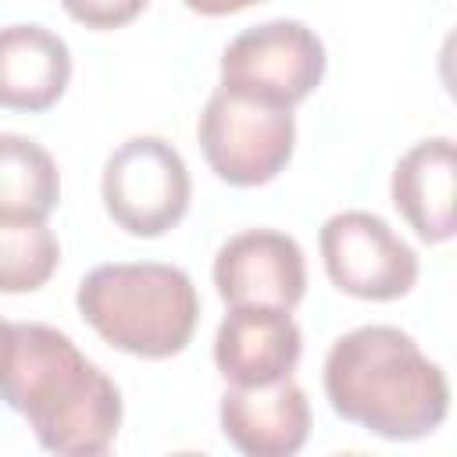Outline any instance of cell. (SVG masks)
<instances>
[{"instance_id": "cell-6", "label": "cell", "mask_w": 457, "mask_h": 457, "mask_svg": "<svg viewBox=\"0 0 457 457\" xmlns=\"http://www.w3.org/2000/svg\"><path fill=\"white\" fill-rule=\"evenodd\" d=\"M104 207L129 236H164L189 207V171L182 154L161 136L125 139L104 164Z\"/></svg>"}, {"instance_id": "cell-9", "label": "cell", "mask_w": 457, "mask_h": 457, "mask_svg": "<svg viewBox=\"0 0 457 457\" xmlns=\"http://www.w3.org/2000/svg\"><path fill=\"white\" fill-rule=\"evenodd\" d=\"M218 418L225 439L246 457H289L311 432V403L293 375L271 386L225 389Z\"/></svg>"}, {"instance_id": "cell-13", "label": "cell", "mask_w": 457, "mask_h": 457, "mask_svg": "<svg viewBox=\"0 0 457 457\" xmlns=\"http://www.w3.org/2000/svg\"><path fill=\"white\" fill-rule=\"evenodd\" d=\"M61 200L54 157L29 136L0 132V218H46Z\"/></svg>"}, {"instance_id": "cell-10", "label": "cell", "mask_w": 457, "mask_h": 457, "mask_svg": "<svg viewBox=\"0 0 457 457\" xmlns=\"http://www.w3.org/2000/svg\"><path fill=\"white\" fill-rule=\"evenodd\" d=\"M303 336L289 311L232 307L214 336V364L232 386H271L293 375Z\"/></svg>"}, {"instance_id": "cell-3", "label": "cell", "mask_w": 457, "mask_h": 457, "mask_svg": "<svg viewBox=\"0 0 457 457\" xmlns=\"http://www.w3.org/2000/svg\"><path fill=\"white\" fill-rule=\"evenodd\" d=\"M75 303L100 339L146 361L186 350L200 318L193 278L157 261L93 268L79 282Z\"/></svg>"}, {"instance_id": "cell-7", "label": "cell", "mask_w": 457, "mask_h": 457, "mask_svg": "<svg viewBox=\"0 0 457 457\" xmlns=\"http://www.w3.org/2000/svg\"><path fill=\"white\" fill-rule=\"evenodd\" d=\"M318 243L328 278L350 296L400 300L418 282V253L371 211L332 214Z\"/></svg>"}, {"instance_id": "cell-8", "label": "cell", "mask_w": 457, "mask_h": 457, "mask_svg": "<svg viewBox=\"0 0 457 457\" xmlns=\"http://www.w3.org/2000/svg\"><path fill=\"white\" fill-rule=\"evenodd\" d=\"M214 286L228 307L293 311L307 289L303 250L275 228H246L221 243L214 257Z\"/></svg>"}, {"instance_id": "cell-14", "label": "cell", "mask_w": 457, "mask_h": 457, "mask_svg": "<svg viewBox=\"0 0 457 457\" xmlns=\"http://www.w3.org/2000/svg\"><path fill=\"white\" fill-rule=\"evenodd\" d=\"M61 261L46 218H0V293L39 289Z\"/></svg>"}, {"instance_id": "cell-17", "label": "cell", "mask_w": 457, "mask_h": 457, "mask_svg": "<svg viewBox=\"0 0 457 457\" xmlns=\"http://www.w3.org/2000/svg\"><path fill=\"white\" fill-rule=\"evenodd\" d=\"M7 353H11V321H4V318H0V375H4Z\"/></svg>"}, {"instance_id": "cell-15", "label": "cell", "mask_w": 457, "mask_h": 457, "mask_svg": "<svg viewBox=\"0 0 457 457\" xmlns=\"http://www.w3.org/2000/svg\"><path fill=\"white\" fill-rule=\"evenodd\" d=\"M61 7L86 29L107 32V29H121L132 18L143 14L146 0H61Z\"/></svg>"}, {"instance_id": "cell-2", "label": "cell", "mask_w": 457, "mask_h": 457, "mask_svg": "<svg viewBox=\"0 0 457 457\" xmlns=\"http://www.w3.org/2000/svg\"><path fill=\"white\" fill-rule=\"evenodd\" d=\"M325 396L339 418L393 443L436 432L450 411L443 368L393 325H361L332 343Z\"/></svg>"}, {"instance_id": "cell-12", "label": "cell", "mask_w": 457, "mask_h": 457, "mask_svg": "<svg viewBox=\"0 0 457 457\" xmlns=\"http://www.w3.org/2000/svg\"><path fill=\"white\" fill-rule=\"evenodd\" d=\"M71 79L68 43L43 25L0 29V107L46 111L61 100Z\"/></svg>"}, {"instance_id": "cell-5", "label": "cell", "mask_w": 457, "mask_h": 457, "mask_svg": "<svg viewBox=\"0 0 457 457\" xmlns=\"http://www.w3.org/2000/svg\"><path fill=\"white\" fill-rule=\"evenodd\" d=\"M325 75V46L296 18H275L243 29L221 54V89L275 107H293L314 93Z\"/></svg>"}, {"instance_id": "cell-11", "label": "cell", "mask_w": 457, "mask_h": 457, "mask_svg": "<svg viewBox=\"0 0 457 457\" xmlns=\"http://www.w3.org/2000/svg\"><path fill=\"white\" fill-rule=\"evenodd\" d=\"M457 154L450 136L414 143L393 168V204L425 243L453 239Z\"/></svg>"}, {"instance_id": "cell-1", "label": "cell", "mask_w": 457, "mask_h": 457, "mask_svg": "<svg viewBox=\"0 0 457 457\" xmlns=\"http://www.w3.org/2000/svg\"><path fill=\"white\" fill-rule=\"evenodd\" d=\"M0 400L29 421L43 450L61 457L107 453L121 425L118 386L75 346L71 336L39 321L11 325Z\"/></svg>"}, {"instance_id": "cell-16", "label": "cell", "mask_w": 457, "mask_h": 457, "mask_svg": "<svg viewBox=\"0 0 457 457\" xmlns=\"http://www.w3.org/2000/svg\"><path fill=\"white\" fill-rule=\"evenodd\" d=\"M182 4L204 18H221V14H236V11H246V7L264 4V0H182Z\"/></svg>"}, {"instance_id": "cell-4", "label": "cell", "mask_w": 457, "mask_h": 457, "mask_svg": "<svg viewBox=\"0 0 457 457\" xmlns=\"http://www.w3.org/2000/svg\"><path fill=\"white\" fill-rule=\"evenodd\" d=\"M200 150L228 186H264L293 157V107H275L253 96L214 89L200 111Z\"/></svg>"}]
</instances>
